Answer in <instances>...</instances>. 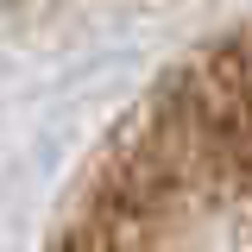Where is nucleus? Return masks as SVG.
Segmentation results:
<instances>
[{
	"instance_id": "nucleus-2",
	"label": "nucleus",
	"mask_w": 252,
	"mask_h": 252,
	"mask_svg": "<svg viewBox=\"0 0 252 252\" xmlns=\"http://www.w3.org/2000/svg\"><path fill=\"white\" fill-rule=\"evenodd\" d=\"M13 6H38V13H57V6H82V0H13Z\"/></svg>"
},
{
	"instance_id": "nucleus-1",
	"label": "nucleus",
	"mask_w": 252,
	"mask_h": 252,
	"mask_svg": "<svg viewBox=\"0 0 252 252\" xmlns=\"http://www.w3.org/2000/svg\"><path fill=\"white\" fill-rule=\"evenodd\" d=\"M44 252H252V26L145 89L76 177Z\"/></svg>"
}]
</instances>
